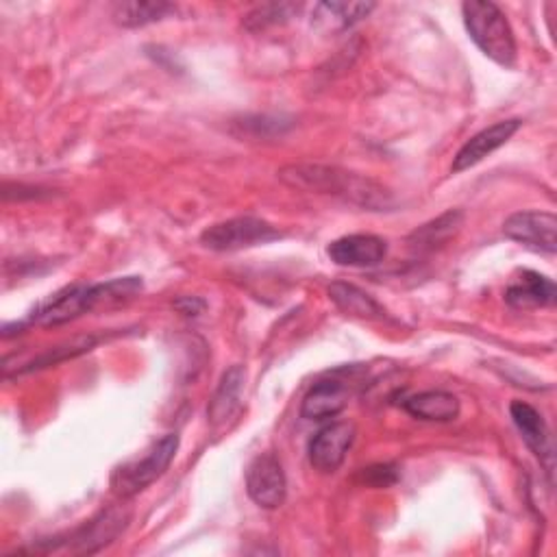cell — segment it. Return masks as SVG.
<instances>
[{
	"mask_svg": "<svg viewBox=\"0 0 557 557\" xmlns=\"http://www.w3.org/2000/svg\"><path fill=\"white\" fill-rule=\"evenodd\" d=\"M278 178L292 189L335 196L368 211H389L396 205L387 187L372 181L370 176L337 165L289 163L278 170Z\"/></svg>",
	"mask_w": 557,
	"mask_h": 557,
	"instance_id": "6da1fadb",
	"label": "cell"
},
{
	"mask_svg": "<svg viewBox=\"0 0 557 557\" xmlns=\"http://www.w3.org/2000/svg\"><path fill=\"white\" fill-rule=\"evenodd\" d=\"M141 285L144 283L139 276H122L104 283L67 285L57 294H52L48 300H44L33 311L28 322H35L39 326H59L98 307H107V305H115L133 298L137 292H141Z\"/></svg>",
	"mask_w": 557,
	"mask_h": 557,
	"instance_id": "7a4b0ae2",
	"label": "cell"
},
{
	"mask_svg": "<svg viewBox=\"0 0 557 557\" xmlns=\"http://www.w3.org/2000/svg\"><path fill=\"white\" fill-rule=\"evenodd\" d=\"M461 15L470 39L487 59L507 70L516 65L513 30L494 2L468 0L461 4Z\"/></svg>",
	"mask_w": 557,
	"mask_h": 557,
	"instance_id": "3957f363",
	"label": "cell"
},
{
	"mask_svg": "<svg viewBox=\"0 0 557 557\" xmlns=\"http://www.w3.org/2000/svg\"><path fill=\"white\" fill-rule=\"evenodd\" d=\"M178 450V435L165 433L159 437L141 459L128 461L120 466L111 476V487L117 496L131 498L146 490L150 483H154L172 463L174 455Z\"/></svg>",
	"mask_w": 557,
	"mask_h": 557,
	"instance_id": "277c9868",
	"label": "cell"
},
{
	"mask_svg": "<svg viewBox=\"0 0 557 557\" xmlns=\"http://www.w3.org/2000/svg\"><path fill=\"white\" fill-rule=\"evenodd\" d=\"M278 237H283V233L268 220H261L255 215H239V218H231V220L207 226L200 233V244L209 250L231 252V250L270 244Z\"/></svg>",
	"mask_w": 557,
	"mask_h": 557,
	"instance_id": "5b68a950",
	"label": "cell"
},
{
	"mask_svg": "<svg viewBox=\"0 0 557 557\" xmlns=\"http://www.w3.org/2000/svg\"><path fill=\"white\" fill-rule=\"evenodd\" d=\"M128 518H131V511L124 505L102 509L100 513H96L94 518H89L87 522H83L81 527L70 531L63 540L52 542L48 548L63 546L65 550L76 553V555L98 553L104 546H109L124 531V527L128 524Z\"/></svg>",
	"mask_w": 557,
	"mask_h": 557,
	"instance_id": "8992f818",
	"label": "cell"
},
{
	"mask_svg": "<svg viewBox=\"0 0 557 557\" xmlns=\"http://www.w3.org/2000/svg\"><path fill=\"white\" fill-rule=\"evenodd\" d=\"M359 368H342L333 370L329 376L318 379L300 403V416L307 420H324L335 418L346 405L355 387L352 374Z\"/></svg>",
	"mask_w": 557,
	"mask_h": 557,
	"instance_id": "52a82bcc",
	"label": "cell"
},
{
	"mask_svg": "<svg viewBox=\"0 0 557 557\" xmlns=\"http://www.w3.org/2000/svg\"><path fill=\"white\" fill-rule=\"evenodd\" d=\"M503 233L535 252L557 250V218L550 211H516L503 222Z\"/></svg>",
	"mask_w": 557,
	"mask_h": 557,
	"instance_id": "ba28073f",
	"label": "cell"
},
{
	"mask_svg": "<svg viewBox=\"0 0 557 557\" xmlns=\"http://www.w3.org/2000/svg\"><path fill=\"white\" fill-rule=\"evenodd\" d=\"M246 492L263 509H276L287 496V479L274 453H259L246 468Z\"/></svg>",
	"mask_w": 557,
	"mask_h": 557,
	"instance_id": "9c48e42d",
	"label": "cell"
},
{
	"mask_svg": "<svg viewBox=\"0 0 557 557\" xmlns=\"http://www.w3.org/2000/svg\"><path fill=\"white\" fill-rule=\"evenodd\" d=\"M355 424L348 420L322 426L309 442V461L320 472H335L355 442Z\"/></svg>",
	"mask_w": 557,
	"mask_h": 557,
	"instance_id": "30bf717a",
	"label": "cell"
},
{
	"mask_svg": "<svg viewBox=\"0 0 557 557\" xmlns=\"http://www.w3.org/2000/svg\"><path fill=\"white\" fill-rule=\"evenodd\" d=\"M326 255L342 268H372L387 255V242L372 233H352L333 239L326 246Z\"/></svg>",
	"mask_w": 557,
	"mask_h": 557,
	"instance_id": "8fae6325",
	"label": "cell"
},
{
	"mask_svg": "<svg viewBox=\"0 0 557 557\" xmlns=\"http://www.w3.org/2000/svg\"><path fill=\"white\" fill-rule=\"evenodd\" d=\"M509 416H511L516 429L520 431L524 444L533 450V455L544 466L546 474H553L555 448H553V437H550V431H548L542 413L535 407H531L529 403L513 400L509 405Z\"/></svg>",
	"mask_w": 557,
	"mask_h": 557,
	"instance_id": "7c38bea8",
	"label": "cell"
},
{
	"mask_svg": "<svg viewBox=\"0 0 557 557\" xmlns=\"http://www.w3.org/2000/svg\"><path fill=\"white\" fill-rule=\"evenodd\" d=\"M520 120L513 117V120H503V122H496L483 131H479L476 135H472L459 150L457 154L453 157V165H450V172L453 174H459L463 170H470L472 165L481 163L485 157H490L494 150H498L500 146H505L513 133L520 128Z\"/></svg>",
	"mask_w": 557,
	"mask_h": 557,
	"instance_id": "4fadbf2b",
	"label": "cell"
},
{
	"mask_svg": "<svg viewBox=\"0 0 557 557\" xmlns=\"http://www.w3.org/2000/svg\"><path fill=\"white\" fill-rule=\"evenodd\" d=\"M244 383H246V368L239 363L231 366L220 376V383H218V387L211 396V403L207 407V418H209L211 426L226 424L239 411Z\"/></svg>",
	"mask_w": 557,
	"mask_h": 557,
	"instance_id": "5bb4252c",
	"label": "cell"
},
{
	"mask_svg": "<svg viewBox=\"0 0 557 557\" xmlns=\"http://www.w3.org/2000/svg\"><path fill=\"white\" fill-rule=\"evenodd\" d=\"M372 11L374 2H318L311 13V26L320 33H342Z\"/></svg>",
	"mask_w": 557,
	"mask_h": 557,
	"instance_id": "9a60e30c",
	"label": "cell"
},
{
	"mask_svg": "<svg viewBox=\"0 0 557 557\" xmlns=\"http://www.w3.org/2000/svg\"><path fill=\"white\" fill-rule=\"evenodd\" d=\"M557 298L555 283L533 270H524L516 283H511L505 292V300L516 309H535L550 307Z\"/></svg>",
	"mask_w": 557,
	"mask_h": 557,
	"instance_id": "2e32d148",
	"label": "cell"
},
{
	"mask_svg": "<svg viewBox=\"0 0 557 557\" xmlns=\"http://www.w3.org/2000/svg\"><path fill=\"white\" fill-rule=\"evenodd\" d=\"M403 407L409 416L426 422H450L459 416L461 405L459 398L444 389H426L418 392L403 400Z\"/></svg>",
	"mask_w": 557,
	"mask_h": 557,
	"instance_id": "e0dca14e",
	"label": "cell"
},
{
	"mask_svg": "<svg viewBox=\"0 0 557 557\" xmlns=\"http://www.w3.org/2000/svg\"><path fill=\"white\" fill-rule=\"evenodd\" d=\"M329 298L331 302L346 315L361 318V320H383L385 309L379 305L368 292L352 283L335 281L329 285Z\"/></svg>",
	"mask_w": 557,
	"mask_h": 557,
	"instance_id": "ac0fdd59",
	"label": "cell"
},
{
	"mask_svg": "<svg viewBox=\"0 0 557 557\" xmlns=\"http://www.w3.org/2000/svg\"><path fill=\"white\" fill-rule=\"evenodd\" d=\"M176 7L170 2H115L111 7V15L115 24L124 28H137L163 20Z\"/></svg>",
	"mask_w": 557,
	"mask_h": 557,
	"instance_id": "d6986e66",
	"label": "cell"
},
{
	"mask_svg": "<svg viewBox=\"0 0 557 557\" xmlns=\"http://www.w3.org/2000/svg\"><path fill=\"white\" fill-rule=\"evenodd\" d=\"M461 222H463V213H461V211H457V209L446 211V213H442L437 220H433V222L420 226V228L411 235L409 242H411V246H413L416 250H433L435 246L444 244L450 235H455V233L459 231Z\"/></svg>",
	"mask_w": 557,
	"mask_h": 557,
	"instance_id": "ffe728a7",
	"label": "cell"
},
{
	"mask_svg": "<svg viewBox=\"0 0 557 557\" xmlns=\"http://www.w3.org/2000/svg\"><path fill=\"white\" fill-rule=\"evenodd\" d=\"M302 4L298 2H268V4H259L255 7L246 17H244V26L248 30H261L268 26H276L283 24L292 17H296L300 13Z\"/></svg>",
	"mask_w": 557,
	"mask_h": 557,
	"instance_id": "44dd1931",
	"label": "cell"
},
{
	"mask_svg": "<svg viewBox=\"0 0 557 557\" xmlns=\"http://www.w3.org/2000/svg\"><path fill=\"white\" fill-rule=\"evenodd\" d=\"M98 342H100V337H96V335H89V337H76V339H72V342H65L63 346H54L52 350L41 352V355H39V357H35L30 363H26V368H24V370L46 368V366H52V363L63 361V359H67V357H76V355L89 352Z\"/></svg>",
	"mask_w": 557,
	"mask_h": 557,
	"instance_id": "7402d4cb",
	"label": "cell"
},
{
	"mask_svg": "<svg viewBox=\"0 0 557 557\" xmlns=\"http://www.w3.org/2000/svg\"><path fill=\"white\" fill-rule=\"evenodd\" d=\"M361 481L372 487H387L398 481V470L392 463H376L361 470Z\"/></svg>",
	"mask_w": 557,
	"mask_h": 557,
	"instance_id": "603a6c76",
	"label": "cell"
},
{
	"mask_svg": "<svg viewBox=\"0 0 557 557\" xmlns=\"http://www.w3.org/2000/svg\"><path fill=\"white\" fill-rule=\"evenodd\" d=\"M174 307H176L183 315H198V313L207 307V302H205L202 298H196V296H183V298H178V300L174 302Z\"/></svg>",
	"mask_w": 557,
	"mask_h": 557,
	"instance_id": "cb8c5ba5",
	"label": "cell"
}]
</instances>
